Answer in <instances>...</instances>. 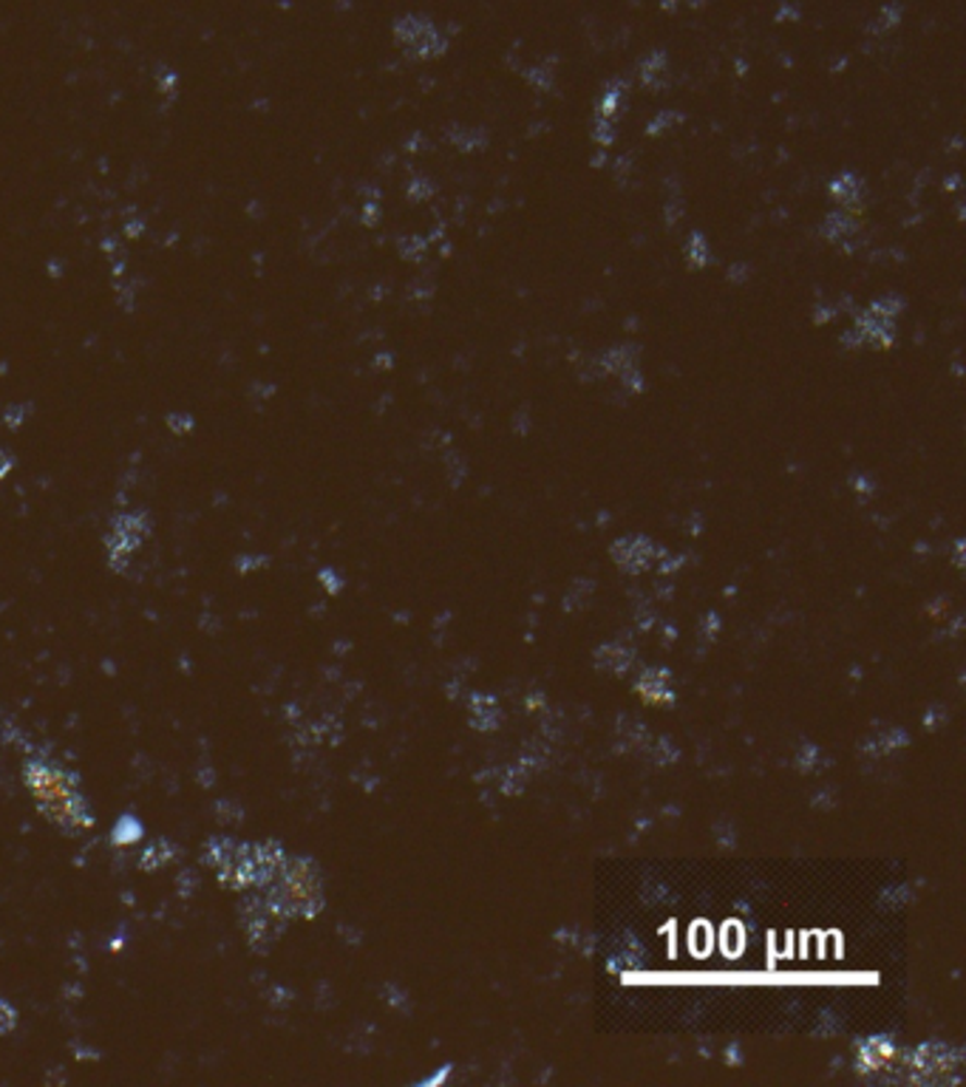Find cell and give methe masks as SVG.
<instances>
[{
    "mask_svg": "<svg viewBox=\"0 0 966 1087\" xmlns=\"http://www.w3.org/2000/svg\"><path fill=\"white\" fill-rule=\"evenodd\" d=\"M15 1020H17L15 1009H12L7 1000H0V1037L15 1028Z\"/></svg>",
    "mask_w": 966,
    "mask_h": 1087,
    "instance_id": "3",
    "label": "cell"
},
{
    "mask_svg": "<svg viewBox=\"0 0 966 1087\" xmlns=\"http://www.w3.org/2000/svg\"><path fill=\"white\" fill-rule=\"evenodd\" d=\"M278 875V889L272 892V915L275 912H284V915H312V909H315L312 903L318 898L312 870L307 864L295 861L293 866H281Z\"/></svg>",
    "mask_w": 966,
    "mask_h": 1087,
    "instance_id": "2",
    "label": "cell"
},
{
    "mask_svg": "<svg viewBox=\"0 0 966 1087\" xmlns=\"http://www.w3.org/2000/svg\"><path fill=\"white\" fill-rule=\"evenodd\" d=\"M23 782L32 790V799L40 813L60 830L77 833L94 827V810L79 790L74 773L58 765L46 753H29L23 765Z\"/></svg>",
    "mask_w": 966,
    "mask_h": 1087,
    "instance_id": "1",
    "label": "cell"
}]
</instances>
